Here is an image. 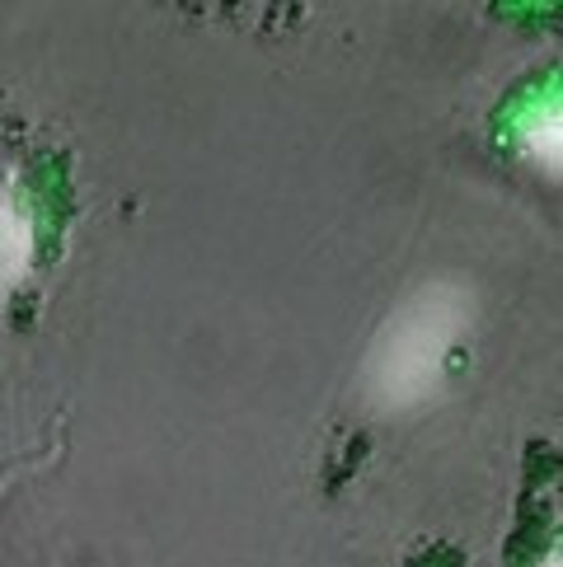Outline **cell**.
Wrapping results in <instances>:
<instances>
[{
    "instance_id": "6da1fadb",
    "label": "cell",
    "mask_w": 563,
    "mask_h": 567,
    "mask_svg": "<svg viewBox=\"0 0 563 567\" xmlns=\"http://www.w3.org/2000/svg\"><path fill=\"white\" fill-rule=\"evenodd\" d=\"M470 329V296L451 281L413 291L399 306L367 352L361 367V390L380 413L422 409L441 384H447L455 342Z\"/></svg>"
},
{
    "instance_id": "3957f363",
    "label": "cell",
    "mask_w": 563,
    "mask_h": 567,
    "mask_svg": "<svg viewBox=\"0 0 563 567\" xmlns=\"http://www.w3.org/2000/svg\"><path fill=\"white\" fill-rule=\"evenodd\" d=\"M521 146L531 151L535 165L563 174V104L559 109H545L540 117H531L526 132H521Z\"/></svg>"
},
{
    "instance_id": "277c9868",
    "label": "cell",
    "mask_w": 563,
    "mask_h": 567,
    "mask_svg": "<svg viewBox=\"0 0 563 567\" xmlns=\"http://www.w3.org/2000/svg\"><path fill=\"white\" fill-rule=\"evenodd\" d=\"M540 567H563V549H559V554H550V558L540 563Z\"/></svg>"
},
{
    "instance_id": "7a4b0ae2",
    "label": "cell",
    "mask_w": 563,
    "mask_h": 567,
    "mask_svg": "<svg viewBox=\"0 0 563 567\" xmlns=\"http://www.w3.org/2000/svg\"><path fill=\"white\" fill-rule=\"evenodd\" d=\"M33 268V216L14 188H0V291L19 287Z\"/></svg>"
}]
</instances>
